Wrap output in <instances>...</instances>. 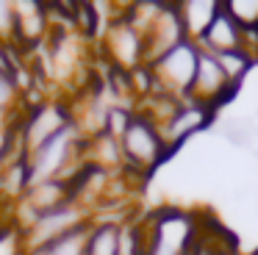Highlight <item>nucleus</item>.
I'll return each instance as SVG.
<instances>
[{"instance_id":"9","label":"nucleus","mask_w":258,"mask_h":255,"mask_svg":"<svg viewBox=\"0 0 258 255\" xmlns=\"http://www.w3.org/2000/svg\"><path fill=\"white\" fill-rule=\"evenodd\" d=\"M219 0H186V3H178V14L180 22H183V33L189 42H200L206 36L208 25L214 22L219 11Z\"/></svg>"},{"instance_id":"2","label":"nucleus","mask_w":258,"mask_h":255,"mask_svg":"<svg viewBox=\"0 0 258 255\" xmlns=\"http://www.w3.org/2000/svg\"><path fill=\"white\" fill-rule=\"evenodd\" d=\"M119 147H122L125 169H134L145 177L169 155V147L164 142L158 125L153 119H147L145 114H136V111H134L128 131L119 136Z\"/></svg>"},{"instance_id":"7","label":"nucleus","mask_w":258,"mask_h":255,"mask_svg":"<svg viewBox=\"0 0 258 255\" xmlns=\"http://www.w3.org/2000/svg\"><path fill=\"white\" fill-rule=\"evenodd\" d=\"M211 119H214V111L211 108L186 100V103L175 111L172 119H169L164 128H158V131H161V136H164V142H167L169 153H172V150L180 147L189 136H195V133L203 131V128L211 125Z\"/></svg>"},{"instance_id":"16","label":"nucleus","mask_w":258,"mask_h":255,"mask_svg":"<svg viewBox=\"0 0 258 255\" xmlns=\"http://www.w3.org/2000/svg\"><path fill=\"white\" fill-rule=\"evenodd\" d=\"M0 75H14V61H12V50L6 44H0Z\"/></svg>"},{"instance_id":"15","label":"nucleus","mask_w":258,"mask_h":255,"mask_svg":"<svg viewBox=\"0 0 258 255\" xmlns=\"http://www.w3.org/2000/svg\"><path fill=\"white\" fill-rule=\"evenodd\" d=\"M20 97V86L14 81V75H0V116L6 114Z\"/></svg>"},{"instance_id":"3","label":"nucleus","mask_w":258,"mask_h":255,"mask_svg":"<svg viewBox=\"0 0 258 255\" xmlns=\"http://www.w3.org/2000/svg\"><path fill=\"white\" fill-rule=\"evenodd\" d=\"M197 61H200V47L195 42H180L169 53H164L156 64H150L153 78H156V92L169 94L175 100H189V92L195 86Z\"/></svg>"},{"instance_id":"5","label":"nucleus","mask_w":258,"mask_h":255,"mask_svg":"<svg viewBox=\"0 0 258 255\" xmlns=\"http://www.w3.org/2000/svg\"><path fill=\"white\" fill-rule=\"evenodd\" d=\"M103 47H106V55L114 61L117 70L131 72L145 64V33L134 25V20L128 14L122 20H117L111 28H106Z\"/></svg>"},{"instance_id":"6","label":"nucleus","mask_w":258,"mask_h":255,"mask_svg":"<svg viewBox=\"0 0 258 255\" xmlns=\"http://www.w3.org/2000/svg\"><path fill=\"white\" fill-rule=\"evenodd\" d=\"M236 94V86L228 81V75L222 72L217 55L200 50V61H197V75H195V86L189 92L191 103H200L206 108L217 111L222 103H228Z\"/></svg>"},{"instance_id":"14","label":"nucleus","mask_w":258,"mask_h":255,"mask_svg":"<svg viewBox=\"0 0 258 255\" xmlns=\"http://www.w3.org/2000/svg\"><path fill=\"white\" fill-rule=\"evenodd\" d=\"M222 6L244 31H258V0H225Z\"/></svg>"},{"instance_id":"4","label":"nucleus","mask_w":258,"mask_h":255,"mask_svg":"<svg viewBox=\"0 0 258 255\" xmlns=\"http://www.w3.org/2000/svg\"><path fill=\"white\" fill-rule=\"evenodd\" d=\"M75 122V114L67 108V103H53V100H45V103L34 105L28 114L23 116V142L25 150L34 153L42 144H47L53 136H58L61 131H67Z\"/></svg>"},{"instance_id":"11","label":"nucleus","mask_w":258,"mask_h":255,"mask_svg":"<svg viewBox=\"0 0 258 255\" xmlns=\"http://www.w3.org/2000/svg\"><path fill=\"white\" fill-rule=\"evenodd\" d=\"M119 236H122L119 222L92 219L86 236V255H119Z\"/></svg>"},{"instance_id":"8","label":"nucleus","mask_w":258,"mask_h":255,"mask_svg":"<svg viewBox=\"0 0 258 255\" xmlns=\"http://www.w3.org/2000/svg\"><path fill=\"white\" fill-rule=\"evenodd\" d=\"M241 39H244V28L225 11V6H219L217 17L208 25L206 36L197 42V47L206 50V53H214V55L233 53V50H241Z\"/></svg>"},{"instance_id":"17","label":"nucleus","mask_w":258,"mask_h":255,"mask_svg":"<svg viewBox=\"0 0 258 255\" xmlns=\"http://www.w3.org/2000/svg\"><path fill=\"white\" fill-rule=\"evenodd\" d=\"M214 255H230V252H214Z\"/></svg>"},{"instance_id":"1","label":"nucleus","mask_w":258,"mask_h":255,"mask_svg":"<svg viewBox=\"0 0 258 255\" xmlns=\"http://www.w3.org/2000/svg\"><path fill=\"white\" fill-rule=\"evenodd\" d=\"M89 222H92V211L86 205H81L78 200L64 203L61 208L39 214L31 225L20 227V249H23V255H31L36 249L47 247V244L58 241L67 233L89 225Z\"/></svg>"},{"instance_id":"12","label":"nucleus","mask_w":258,"mask_h":255,"mask_svg":"<svg viewBox=\"0 0 258 255\" xmlns=\"http://www.w3.org/2000/svg\"><path fill=\"white\" fill-rule=\"evenodd\" d=\"M92 225V222H89ZM89 225L78 227V230L67 233V236H61L58 241L47 244V247L36 249V252L31 255H86V236H89Z\"/></svg>"},{"instance_id":"10","label":"nucleus","mask_w":258,"mask_h":255,"mask_svg":"<svg viewBox=\"0 0 258 255\" xmlns=\"http://www.w3.org/2000/svg\"><path fill=\"white\" fill-rule=\"evenodd\" d=\"M84 158H86V164L97 166V169H103V172H122L125 169L119 139H114L111 133H100V136H95V139H86Z\"/></svg>"},{"instance_id":"13","label":"nucleus","mask_w":258,"mask_h":255,"mask_svg":"<svg viewBox=\"0 0 258 255\" xmlns=\"http://www.w3.org/2000/svg\"><path fill=\"white\" fill-rule=\"evenodd\" d=\"M211 55H214V53H211ZM217 61H219L222 72L228 75V81L233 83L236 89H239V83L244 81V75L252 70V64H255V61H252L247 53H241V50H233V53H219Z\"/></svg>"}]
</instances>
